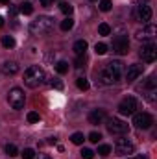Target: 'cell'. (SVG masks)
Returning <instances> with one entry per match:
<instances>
[{
  "instance_id": "obj_4",
  "label": "cell",
  "mask_w": 157,
  "mask_h": 159,
  "mask_svg": "<svg viewBox=\"0 0 157 159\" xmlns=\"http://www.w3.org/2000/svg\"><path fill=\"white\" fill-rule=\"evenodd\" d=\"M135 152V144L129 141V139H126V137H120L117 139V143H115V156L118 157H129L131 154Z\"/></svg>"
},
{
  "instance_id": "obj_33",
  "label": "cell",
  "mask_w": 157,
  "mask_h": 159,
  "mask_svg": "<svg viewBox=\"0 0 157 159\" xmlns=\"http://www.w3.org/2000/svg\"><path fill=\"white\" fill-rule=\"evenodd\" d=\"M41 117H39V113H35V111H32V113H28V122H39Z\"/></svg>"
},
{
  "instance_id": "obj_29",
  "label": "cell",
  "mask_w": 157,
  "mask_h": 159,
  "mask_svg": "<svg viewBox=\"0 0 157 159\" xmlns=\"http://www.w3.org/2000/svg\"><path fill=\"white\" fill-rule=\"evenodd\" d=\"M79 154H81V157H83V159H92V157H94V152H92L91 148H83Z\"/></svg>"
},
{
  "instance_id": "obj_2",
  "label": "cell",
  "mask_w": 157,
  "mask_h": 159,
  "mask_svg": "<svg viewBox=\"0 0 157 159\" xmlns=\"http://www.w3.org/2000/svg\"><path fill=\"white\" fill-rule=\"evenodd\" d=\"M46 81V74L39 65H32L24 70V85L30 89H37Z\"/></svg>"
},
{
  "instance_id": "obj_22",
  "label": "cell",
  "mask_w": 157,
  "mask_h": 159,
  "mask_svg": "<svg viewBox=\"0 0 157 159\" xmlns=\"http://www.w3.org/2000/svg\"><path fill=\"white\" fill-rule=\"evenodd\" d=\"M70 141H72L74 144H83V141H85V135H83V133H79V131H76V133H72Z\"/></svg>"
},
{
  "instance_id": "obj_34",
  "label": "cell",
  "mask_w": 157,
  "mask_h": 159,
  "mask_svg": "<svg viewBox=\"0 0 157 159\" xmlns=\"http://www.w3.org/2000/svg\"><path fill=\"white\" fill-rule=\"evenodd\" d=\"M74 65H76V69H81L85 65V56H78L76 61H74Z\"/></svg>"
},
{
  "instance_id": "obj_8",
  "label": "cell",
  "mask_w": 157,
  "mask_h": 159,
  "mask_svg": "<svg viewBox=\"0 0 157 159\" xmlns=\"http://www.w3.org/2000/svg\"><path fill=\"white\" fill-rule=\"evenodd\" d=\"M155 34H157L155 24H146L142 30H137L135 39L141 41V43H152V41L155 39Z\"/></svg>"
},
{
  "instance_id": "obj_32",
  "label": "cell",
  "mask_w": 157,
  "mask_h": 159,
  "mask_svg": "<svg viewBox=\"0 0 157 159\" xmlns=\"http://www.w3.org/2000/svg\"><path fill=\"white\" fill-rule=\"evenodd\" d=\"M48 83H50V87H52V89H57V91H61V89H63V83H61L59 80H50Z\"/></svg>"
},
{
  "instance_id": "obj_1",
  "label": "cell",
  "mask_w": 157,
  "mask_h": 159,
  "mask_svg": "<svg viewBox=\"0 0 157 159\" xmlns=\"http://www.w3.org/2000/svg\"><path fill=\"white\" fill-rule=\"evenodd\" d=\"M124 74V63L122 61H109L104 70H102V81L105 85H113V83H118L120 78Z\"/></svg>"
},
{
  "instance_id": "obj_27",
  "label": "cell",
  "mask_w": 157,
  "mask_h": 159,
  "mask_svg": "<svg viewBox=\"0 0 157 159\" xmlns=\"http://www.w3.org/2000/svg\"><path fill=\"white\" fill-rule=\"evenodd\" d=\"M76 87L81 89V91H87V89H89V81H87L85 78H78L76 80Z\"/></svg>"
},
{
  "instance_id": "obj_18",
  "label": "cell",
  "mask_w": 157,
  "mask_h": 159,
  "mask_svg": "<svg viewBox=\"0 0 157 159\" xmlns=\"http://www.w3.org/2000/svg\"><path fill=\"white\" fill-rule=\"evenodd\" d=\"M19 9H20V13H22V15H32V13H34V6H32L30 2L20 4V7H19Z\"/></svg>"
},
{
  "instance_id": "obj_13",
  "label": "cell",
  "mask_w": 157,
  "mask_h": 159,
  "mask_svg": "<svg viewBox=\"0 0 157 159\" xmlns=\"http://www.w3.org/2000/svg\"><path fill=\"white\" fill-rule=\"evenodd\" d=\"M141 74H142V65L133 63V65H129L128 70H126V81H135Z\"/></svg>"
},
{
  "instance_id": "obj_40",
  "label": "cell",
  "mask_w": 157,
  "mask_h": 159,
  "mask_svg": "<svg viewBox=\"0 0 157 159\" xmlns=\"http://www.w3.org/2000/svg\"><path fill=\"white\" fill-rule=\"evenodd\" d=\"M128 159H146V157H128Z\"/></svg>"
},
{
  "instance_id": "obj_41",
  "label": "cell",
  "mask_w": 157,
  "mask_h": 159,
  "mask_svg": "<svg viewBox=\"0 0 157 159\" xmlns=\"http://www.w3.org/2000/svg\"><path fill=\"white\" fill-rule=\"evenodd\" d=\"M91 2H96V0H91Z\"/></svg>"
},
{
  "instance_id": "obj_24",
  "label": "cell",
  "mask_w": 157,
  "mask_h": 159,
  "mask_svg": "<svg viewBox=\"0 0 157 159\" xmlns=\"http://www.w3.org/2000/svg\"><path fill=\"white\" fill-rule=\"evenodd\" d=\"M4 150H6V154H7L9 157H15V156L19 154V150H17V146H15V144H6V148H4Z\"/></svg>"
},
{
  "instance_id": "obj_31",
  "label": "cell",
  "mask_w": 157,
  "mask_h": 159,
  "mask_svg": "<svg viewBox=\"0 0 157 159\" xmlns=\"http://www.w3.org/2000/svg\"><path fill=\"white\" fill-rule=\"evenodd\" d=\"M35 157V152L32 150V148H24V152H22V159H34Z\"/></svg>"
},
{
  "instance_id": "obj_10",
  "label": "cell",
  "mask_w": 157,
  "mask_h": 159,
  "mask_svg": "<svg viewBox=\"0 0 157 159\" xmlns=\"http://www.w3.org/2000/svg\"><path fill=\"white\" fill-rule=\"evenodd\" d=\"M113 52L118 54V56H126L128 52H129V39H128V35H117L115 39H113Z\"/></svg>"
},
{
  "instance_id": "obj_38",
  "label": "cell",
  "mask_w": 157,
  "mask_h": 159,
  "mask_svg": "<svg viewBox=\"0 0 157 159\" xmlns=\"http://www.w3.org/2000/svg\"><path fill=\"white\" fill-rule=\"evenodd\" d=\"M0 4H9V0H0Z\"/></svg>"
},
{
  "instance_id": "obj_5",
  "label": "cell",
  "mask_w": 157,
  "mask_h": 159,
  "mask_svg": "<svg viewBox=\"0 0 157 159\" xmlns=\"http://www.w3.org/2000/svg\"><path fill=\"white\" fill-rule=\"evenodd\" d=\"M7 102L13 109H22L24 107V102H26V96H24V91L19 89V87H13L9 93H7Z\"/></svg>"
},
{
  "instance_id": "obj_21",
  "label": "cell",
  "mask_w": 157,
  "mask_h": 159,
  "mask_svg": "<svg viewBox=\"0 0 157 159\" xmlns=\"http://www.w3.org/2000/svg\"><path fill=\"white\" fill-rule=\"evenodd\" d=\"M2 46H4V48H13V46H15V39H13L11 35H4V37H2Z\"/></svg>"
},
{
  "instance_id": "obj_14",
  "label": "cell",
  "mask_w": 157,
  "mask_h": 159,
  "mask_svg": "<svg viewBox=\"0 0 157 159\" xmlns=\"http://www.w3.org/2000/svg\"><path fill=\"white\" fill-rule=\"evenodd\" d=\"M107 119V115H105V111L104 109H92L91 113H89V124H102L104 120Z\"/></svg>"
},
{
  "instance_id": "obj_30",
  "label": "cell",
  "mask_w": 157,
  "mask_h": 159,
  "mask_svg": "<svg viewBox=\"0 0 157 159\" xmlns=\"http://www.w3.org/2000/svg\"><path fill=\"white\" fill-rule=\"evenodd\" d=\"M98 7H100L102 11H109V9H111V0H100Z\"/></svg>"
},
{
  "instance_id": "obj_17",
  "label": "cell",
  "mask_w": 157,
  "mask_h": 159,
  "mask_svg": "<svg viewBox=\"0 0 157 159\" xmlns=\"http://www.w3.org/2000/svg\"><path fill=\"white\" fill-rule=\"evenodd\" d=\"M59 28H61L63 32H69V30H72V28H74V19H72V17H67L65 20H61Z\"/></svg>"
},
{
  "instance_id": "obj_3",
  "label": "cell",
  "mask_w": 157,
  "mask_h": 159,
  "mask_svg": "<svg viewBox=\"0 0 157 159\" xmlns=\"http://www.w3.org/2000/svg\"><path fill=\"white\" fill-rule=\"evenodd\" d=\"M52 28H54V19L43 15V17H37L35 20L30 22V28H28V30H30L32 35L39 37V35H46V34H50Z\"/></svg>"
},
{
  "instance_id": "obj_7",
  "label": "cell",
  "mask_w": 157,
  "mask_h": 159,
  "mask_svg": "<svg viewBox=\"0 0 157 159\" xmlns=\"http://www.w3.org/2000/svg\"><path fill=\"white\" fill-rule=\"evenodd\" d=\"M137 109H139V100L135 98V96H126L120 104H118V113L120 115H133V113H137Z\"/></svg>"
},
{
  "instance_id": "obj_6",
  "label": "cell",
  "mask_w": 157,
  "mask_h": 159,
  "mask_svg": "<svg viewBox=\"0 0 157 159\" xmlns=\"http://www.w3.org/2000/svg\"><path fill=\"white\" fill-rule=\"evenodd\" d=\"M105 126H107V131H109L111 135H124V133H128V129H129V126H128L124 120L115 119V117L105 119Z\"/></svg>"
},
{
  "instance_id": "obj_39",
  "label": "cell",
  "mask_w": 157,
  "mask_h": 159,
  "mask_svg": "<svg viewBox=\"0 0 157 159\" xmlns=\"http://www.w3.org/2000/svg\"><path fill=\"white\" fill-rule=\"evenodd\" d=\"M39 159H50L48 156H39Z\"/></svg>"
},
{
  "instance_id": "obj_26",
  "label": "cell",
  "mask_w": 157,
  "mask_h": 159,
  "mask_svg": "<svg viewBox=\"0 0 157 159\" xmlns=\"http://www.w3.org/2000/svg\"><path fill=\"white\" fill-rule=\"evenodd\" d=\"M98 154L104 156V157L109 156V154H111V146H109V144H100V146H98Z\"/></svg>"
},
{
  "instance_id": "obj_20",
  "label": "cell",
  "mask_w": 157,
  "mask_h": 159,
  "mask_svg": "<svg viewBox=\"0 0 157 159\" xmlns=\"http://www.w3.org/2000/svg\"><path fill=\"white\" fill-rule=\"evenodd\" d=\"M56 70H57V74H65V72H69V63H67V61H57Z\"/></svg>"
},
{
  "instance_id": "obj_19",
  "label": "cell",
  "mask_w": 157,
  "mask_h": 159,
  "mask_svg": "<svg viewBox=\"0 0 157 159\" xmlns=\"http://www.w3.org/2000/svg\"><path fill=\"white\" fill-rule=\"evenodd\" d=\"M59 9H61L65 15H69V17H70V15H72V11H74V7H72L69 2H61V4H59Z\"/></svg>"
},
{
  "instance_id": "obj_35",
  "label": "cell",
  "mask_w": 157,
  "mask_h": 159,
  "mask_svg": "<svg viewBox=\"0 0 157 159\" xmlns=\"http://www.w3.org/2000/svg\"><path fill=\"white\" fill-rule=\"evenodd\" d=\"M54 2H56V0H39V4L43 6V7H50Z\"/></svg>"
},
{
  "instance_id": "obj_15",
  "label": "cell",
  "mask_w": 157,
  "mask_h": 159,
  "mask_svg": "<svg viewBox=\"0 0 157 159\" xmlns=\"http://www.w3.org/2000/svg\"><path fill=\"white\" fill-rule=\"evenodd\" d=\"M19 63L17 61H6L4 65H2V72L6 74V76H13V74H17L19 72Z\"/></svg>"
},
{
  "instance_id": "obj_9",
  "label": "cell",
  "mask_w": 157,
  "mask_h": 159,
  "mask_svg": "<svg viewBox=\"0 0 157 159\" xmlns=\"http://www.w3.org/2000/svg\"><path fill=\"white\" fill-rule=\"evenodd\" d=\"M139 56L142 57V61H146V63H154L157 57V44L152 41V43H146V44H142V48H141V52H139Z\"/></svg>"
},
{
  "instance_id": "obj_11",
  "label": "cell",
  "mask_w": 157,
  "mask_h": 159,
  "mask_svg": "<svg viewBox=\"0 0 157 159\" xmlns=\"http://www.w3.org/2000/svg\"><path fill=\"white\" fill-rule=\"evenodd\" d=\"M133 124L139 129H148L154 124V117L150 113H133Z\"/></svg>"
},
{
  "instance_id": "obj_12",
  "label": "cell",
  "mask_w": 157,
  "mask_h": 159,
  "mask_svg": "<svg viewBox=\"0 0 157 159\" xmlns=\"http://www.w3.org/2000/svg\"><path fill=\"white\" fill-rule=\"evenodd\" d=\"M137 19L144 24H148V20H152V7L148 4H139L137 6Z\"/></svg>"
},
{
  "instance_id": "obj_25",
  "label": "cell",
  "mask_w": 157,
  "mask_h": 159,
  "mask_svg": "<svg viewBox=\"0 0 157 159\" xmlns=\"http://www.w3.org/2000/svg\"><path fill=\"white\" fill-rule=\"evenodd\" d=\"M94 50H96V54H98V56H104V54L107 52V44H105V43H96Z\"/></svg>"
},
{
  "instance_id": "obj_16",
  "label": "cell",
  "mask_w": 157,
  "mask_h": 159,
  "mask_svg": "<svg viewBox=\"0 0 157 159\" xmlns=\"http://www.w3.org/2000/svg\"><path fill=\"white\" fill-rule=\"evenodd\" d=\"M72 50H74L76 56H85V52H87V41H83V39L76 41L74 46H72Z\"/></svg>"
},
{
  "instance_id": "obj_36",
  "label": "cell",
  "mask_w": 157,
  "mask_h": 159,
  "mask_svg": "<svg viewBox=\"0 0 157 159\" xmlns=\"http://www.w3.org/2000/svg\"><path fill=\"white\" fill-rule=\"evenodd\" d=\"M46 143H48V144H56V143H57V139H56V137H48V141H46Z\"/></svg>"
},
{
  "instance_id": "obj_28",
  "label": "cell",
  "mask_w": 157,
  "mask_h": 159,
  "mask_svg": "<svg viewBox=\"0 0 157 159\" xmlns=\"http://www.w3.org/2000/svg\"><path fill=\"white\" fill-rule=\"evenodd\" d=\"M89 141L94 143V144H98V143L102 141V135H100L98 131H92V133H89Z\"/></svg>"
},
{
  "instance_id": "obj_37",
  "label": "cell",
  "mask_w": 157,
  "mask_h": 159,
  "mask_svg": "<svg viewBox=\"0 0 157 159\" xmlns=\"http://www.w3.org/2000/svg\"><path fill=\"white\" fill-rule=\"evenodd\" d=\"M2 26H4V19L0 17V28H2Z\"/></svg>"
},
{
  "instance_id": "obj_23",
  "label": "cell",
  "mask_w": 157,
  "mask_h": 159,
  "mask_svg": "<svg viewBox=\"0 0 157 159\" xmlns=\"http://www.w3.org/2000/svg\"><path fill=\"white\" fill-rule=\"evenodd\" d=\"M98 34H100V35H109V34H111V26L105 24V22H102V24L98 26Z\"/></svg>"
}]
</instances>
